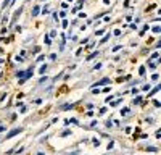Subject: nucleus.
<instances>
[{"label":"nucleus","mask_w":161,"mask_h":155,"mask_svg":"<svg viewBox=\"0 0 161 155\" xmlns=\"http://www.w3.org/2000/svg\"><path fill=\"white\" fill-rule=\"evenodd\" d=\"M21 131H23V129H21V128H18V129H13V131H11V133H10V134H8L7 137H8V139H10V137H13L15 134H18V133H21Z\"/></svg>","instance_id":"f257e3e1"}]
</instances>
